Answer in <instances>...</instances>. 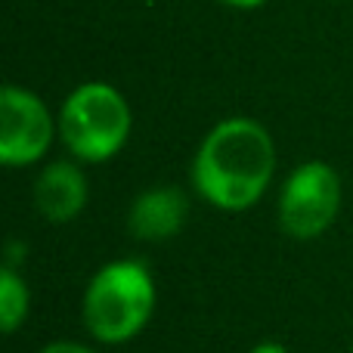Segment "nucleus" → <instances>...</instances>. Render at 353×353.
<instances>
[{"instance_id": "obj_1", "label": "nucleus", "mask_w": 353, "mask_h": 353, "mask_svg": "<svg viewBox=\"0 0 353 353\" xmlns=\"http://www.w3.org/2000/svg\"><path fill=\"white\" fill-rule=\"evenodd\" d=\"M276 174L273 134L254 118H223L205 134L192 155L189 180L201 201L242 214L267 195Z\"/></svg>"}, {"instance_id": "obj_2", "label": "nucleus", "mask_w": 353, "mask_h": 353, "mask_svg": "<svg viewBox=\"0 0 353 353\" xmlns=\"http://www.w3.org/2000/svg\"><path fill=\"white\" fill-rule=\"evenodd\" d=\"M159 304L152 270L143 261H109L90 276L81 298V319L93 341L118 347L149 329Z\"/></svg>"}, {"instance_id": "obj_3", "label": "nucleus", "mask_w": 353, "mask_h": 353, "mask_svg": "<svg viewBox=\"0 0 353 353\" xmlns=\"http://www.w3.org/2000/svg\"><path fill=\"white\" fill-rule=\"evenodd\" d=\"M59 140L81 165L112 161L130 140L134 115L118 87L87 81L74 87L59 109Z\"/></svg>"}, {"instance_id": "obj_4", "label": "nucleus", "mask_w": 353, "mask_h": 353, "mask_svg": "<svg viewBox=\"0 0 353 353\" xmlns=\"http://www.w3.org/2000/svg\"><path fill=\"white\" fill-rule=\"evenodd\" d=\"M344 201L341 174L329 161L310 159L285 176L276 199V217L288 239L313 242L332 230Z\"/></svg>"}, {"instance_id": "obj_5", "label": "nucleus", "mask_w": 353, "mask_h": 353, "mask_svg": "<svg viewBox=\"0 0 353 353\" xmlns=\"http://www.w3.org/2000/svg\"><path fill=\"white\" fill-rule=\"evenodd\" d=\"M59 134V118L37 93L6 84L0 90V165L31 168L47 159Z\"/></svg>"}, {"instance_id": "obj_6", "label": "nucleus", "mask_w": 353, "mask_h": 353, "mask_svg": "<svg viewBox=\"0 0 353 353\" xmlns=\"http://www.w3.org/2000/svg\"><path fill=\"white\" fill-rule=\"evenodd\" d=\"M31 195H34L37 214L47 223H72L74 217H81L90 199V186L81 171V161H47L34 176Z\"/></svg>"}, {"instance_id": "obj_7", "label": "nucleus", "mask_w": 353, "mask_h": 353, "mask_svg": "<svg viewBox=\"0 0 353 353\" xmlns=\"http://www.w3.org/2000/svg\"><path fill=\"white\" fill-rule=\"evenodd\" d=\"M189 220V199L176 186L143 189L128 211V230L140 242H168L180 236Z\"/></svg>"}, {"instance_id": "obj_8", "label": "nucleus", "mask_w": 353, "mask_h": 353, "mask_svg": "<svg viewBox=\"0 0 353 353\" xmlns=\"http://www.w3.org/2000/svg\"><path fill=\"white\" fill-rule=\"evenodd\" d=\"M28 313H31L28 282L16 267L3 263V270H0V329H3V335H16L19 325L28 319Z\"/></svg>"}, {"instance_id": "obj_9", "label": "nucleus", "mask_w": 353, "mask_h": 353, "mask_svg": "<svg viewBox=\"0 0 353 353\" xmlns=\"http://www.w3.org/2000/svg\"><path fill=\"white\" fill-rule=\"evenodd\" d=\"M37 353H99V350L87 347V344H81V341H50L47 347H41Z\"/></svg>"}, {"instance_id": "obj_10", "label": "nucleus", "mask_w": 353, "mask_h": 353, "mask_svg": "<svg viewBox=\"0 0 353 353\" xmlns=\"http://www.w3.org/2000/svg\"><path fill=\"white\" fill-rule=\"evenodd\" d=\"M248 353H288V347L279 344V341H261V344H254Z\"/></svg>"}, {"instance_id": "obj_11", "label": "nucleus", "mask_w": 353, "mask_h": 353, "mask_svg": "<svg viewBox=\"0 0 353 353\" xmlns=\"http://www.w3.org/2000/svg\"><path fill=\"white\" fill-rule=\"evenodd\" d=\"M226 6H236V10H254V6H263L267 0H220Z\"/></svg>"}, {"instance_id": "obj_12", "label": "nucleus", "mask_w": 353, "mask_h": 353, "mask_svg": "<svg viewBox=\"0 0 353 353\" xmlns=\"http://www.w3.org/2000/svg\"><path fill=\"white\" fill-rule=\"evenodd\" d=\"M350 353H353V344H350Z\"/></svg>"}]
</instances>
